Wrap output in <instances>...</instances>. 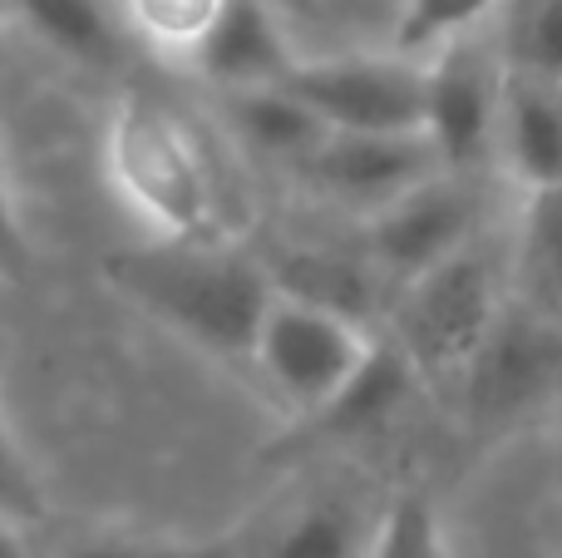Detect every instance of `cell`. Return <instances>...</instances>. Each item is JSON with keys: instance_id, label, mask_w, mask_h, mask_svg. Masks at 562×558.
Listing matches in <instances>:
<instances>
[{"instance_id": "cell-24", "label": "cell", "mask_w": 562, "mask_h": 558, "mask_svg": "<svg viewBox=\"0 0 562 558\" xmlns=\"http://www.w3.org/2000/svg\"><path fill=\"white\" fill-rule=\"evenodd\" d=\"M30 263V247H25V227L15 217V198H10V183H5V168H0V272L5 277H20Z\"/></svg>"}, {"instance_id": "cell-12", "label": "cell", "mask_w": 562, "mask_h": 558, "mask_svg": "<svg viewBox=\"0 0 562 558\" xmlns=\"http://www.w3.org/2000/svg\"><path fill=\"white\" fill-rule=\"evenodd\" d=\"M494 158L518 188L562 183V79L504 65L494 109Z\"/></svg>"}, {"instance_id": "cell-23", "label": "cell", "mask_w": 562, "mask_h": 558, "mask_svg": "<svg viewBox=\"0 0 562 558\" xmlns=\"http://www.w3.org/2000/svg\"><path fill=\"white\" fill-rule=\"evenodd\" d=\"M0 514L15 524H30L45 514V494H40V480L30 470L25 450L15 445L5 415H0Z\"/></svg>"}, {"instance_id": "cell-2", "label": "cell", "mask_w": 562, "mask_h": 558, "mask_svg": "<svg viewBox=\"0 0 562 558\" xmlns=\"http://www.w3.org/2000/svg\"><path fill=\"white\" fill-rule=\"evenodd\" d=\"M104 168L128 213L154 237H227L223 188L203 154V138L158 94L128 89L109 114Z\"/></svg>"}, {"instance_id": "cell-1", "label": "cell", "mask_w": 562, "mask_h": 558, "mask_svg": "<svg viewBox=\"0 0 562 558\" xmlns=\"http://www.w3.org/2000/svg\"><path fill=\"white\" fill-rule=\"evenodd\" d=\"M104 282L168 332L233 361H247L272 297L262 257L227 237H154L109 253Z\"/></svg>"}, {"instance_id": "cell-4", "label": "cell", "mask_w": 562, "mask_h": 558, "mask_svg": "<svg viewBox=\"0 0 562 558\" xmlns=\"http://www.w3.org/2000/svg\"><path fill=\"white\" fill-rule=\"evenodd\" d=\"M370 336L375 332H366V326L350 322V316L326 312V306L301 302V297H286L272 287L247 361L262 371L267 391L286 405L291 421H306V415L321 411V405L340 391V381L356 371Z\"/></svg>"}, {"instance_id": "cell-9", "label": "cell", "mask_w": 562, "mask_h": 558, "mask_svg": "<svg viewBox=\"0 0 562 558\" xmlns=\"http://www.w3.org/2000/svg\"><path fill=\"white\" fill-rule=\"evenodd\" d=\"M301 183L316 188L321 198L346 208H385L419 178L439 174V158L425 134H350V129H326L311 154L291 164Z\"/></svg>"}, {"instance_id": "cell-5", "label": "cell", "mask_w": 562, "mask_h": 558, "mask_svg": "<svg viewBox=\"0 0 562 558\" xmlns=\"http://www.w3.org/2000/svg\"><path fill=\"white\" fill-rule=\"evenodd\" d=\"M281 85L326 129L425 134V59L409 55H296Z\"/></svg>"}, {"instance_id": "cell-7", "label": "cell", "mask_w": 562, "mask_h": 558, "mask_svg": "<svg viewBox=\"0 0 562 558\" xmlns=\"http://www.w3.org/2000/svg\"><path fill=\"white\" fill-rule=\"evenodd\" d=\"M504 55L479 30L439 45L425 59V138L439 168L474 174L494 158V109Z\"/></svg>"}, {"instance_id": "cell-13", "label": "cell", "mask_w": 562, "mask_h": 558, "mask_svg": "<svg viewBox=\"0 0 562 558\" xmlns=\"http://www.w3.org/2000/svg\"><path fill=\"white\" fill-rule=\"evenodd\" d=\"M296 49L286 35V15H277L272 0H223L217 20L183 65L217 89H247L281 79Z\"/></svg>"}, {"instance_id": "cell-26", "label": "cell", "mask_w": 562, "mask_h": 558, "mask_svg": "<svg viewBox=\"0 0 562 558\" xmlns=\"http://www.w3.org/2000/svg\"><path fill=\"white\" fill-rule=\"evenodd\" d=\"M277 15H301V20H316L321 15V0H272Z\"/></svg>"}, {"instance_id": "cell-3", "label": "cell", "mask_w": 562, "mask_h": 558, "mask_svg": "<svg viewBox=\"0 0 562 558\" xmlns=\"http://www.w3.org/2000/svg\"><path fill=\"white\" fill-rule=\"evenodd\" d=\"M508 297V277L488 263L479 243L395 287L380 332L405 351L425 391H459L484 332Z\"/></svg>"}, {"instance_id": "cell-14", "label": "cell", "mask_w": 562, "mask_h": 558, "mask_svg": "<svg viewBox=\"0 0 562 558\" xmlns=\"http://www.w3.org/2000/svg\"><path fill=\"white\" fill-rule=\"evenodd\" d=\"M267 277H272L277 292L301 297V302H316L326 312H340L350 322L366 326L370 316L385 322L390 306V282L380 277V267L360 253H336V247H296V253H272L262 257Z\"/></svg>"}, {"instance_id": "cell-15", "label": "cell", "mask_w": 562, "mask_h": 558, "mask_svg": "<svg viewBox=\"0 0 562 558\" xmlns=\"http://www.w3.org/2000/svg\"><path fill=\"white\" fill-rule=\"evenodd\" d=\"M504 277L508 297L562 326V183L528 188Z\"/></svg>"}, {"instance_id": "cell-8", "label": "cell", "mask_w": 562, "mask_h": 558, "mask_svg": "<svg viewBox=\"0 0 562 558\" xmlns=\"http://www.w3.org/2000/svg\"><path fill=\"white\" fill-rule=\"evenodd\" d=\"M469 243H479V193L464 183V174L449 168L419 178L366 223V257L380 267L390 292Z\"/></svg>"}, {"instance_id": "cell-19", "label": "cell", "mask_w": 562, "mask_h": 558, "mask_svg": "<svg viewBox=\"0 0 562 558\" xmlns=\"http://www.w3.org/2000/svg\"><path fill=\"white\" fill-rule=\"evenodd\" d=\"M366 558H454L435 500L419 484H400L395 494H385Z\"/></svg>"}, {"instance_id": "cell-20", "label": "cell", "mask_w": 562, "mask_h": 558, "mask_svg": "<svg viewBox=\"0 0 562 558\" xmlns=\"http://www.w3.org/2000/svg\"><path fill=\"white\" fill-rule=\"evenodd\" d=\"M498 10V0H400L395 15V55L429 59L439 45L479 30Z\"/></svg>"}, {"instance_id": "cell-11", "label": "cell", "mask_w": 562, "mask_h": 558, "mask_svg": "<svg viewBox=\"0 0 562 558\" xmlns=\"http://www.w3.org/2000/svg\"><path fill=\"white\" fill-rule=\"evenodd\" d=\"M419 391H425V381H419L415 366L405 361V351H400L385 332H375L366 356L356 361V371L340 381V391L330 395L321 411H311L306 421H296V435L306 450H330V445H346V440H366V435L385 431Z\"/></svg>"}, {"instance_id": "cell-22", "label": "cell", "mask_w": 562, "mask_h": 558, "mask_svg": "<svg viewBox=\"0 0 562 558\" xmlns=\"http://www.w3.org/2000/svg\"><path fill=\"white\" fill-rule=\"evenodd\" d=\"M55 558H243L237 539H158V534H89Z\"/></svg>"}, {"instance_id": "cell-17", "label": "cell", "mask_w": 562, "mask_h": 558, "mask_svg": "<svg viewBox=\"0 0 562 558\" xmlns=\"http://www.w3.org/2000/svg\"><path fill=\"white\" fill-rule=\"evenodd\" d=\"M25 15L45 45L79 65H114L119 59V25L109 15V0H10Z\"/></svg>"}, {"instance_id": "cell-25", "label": "cell", "mask_w": 562, "mask_h": 558, "mask_svg": "<svg viewBox=\"0 0 562 558\" xmlns=\"http://www.w3.org/2000/svg\"><path fill=\"white\" fill-rule=\"evenodd\" d=\"M0 558H30V544H25V524L5 520V514H0Z\"/></svg>"}, {"instance_id": "cell-21", "label": "cell", "mask_w": 562, "mask_h": 558, "mask_svg": "<svg viewBox=\"0 0 562 558\" xmlns=\"http://www.w3.org/2000/svg\"><path fill=\"white\" fill-rule=\"evenodd\" d=\"M119 5L144 45H154L158 55L188 59L217 20L223 0H119Z\"/></svg>"}, {"instance_id": "cell-6", "label": "cell", "mask_w": 562, "mask_h": 558, "mask_svg": "<svg viewBox=\"0 0 562 558\" xmlns=\"http://www.w3.org/2000/svg\"><path fill=\"white\" fill-rule=\"evenodd\" d=\"M562 391V326L538 316L518 297H504L494 326L484 332L459 401L469 405L479 425H508L518 415L538 411Z\"/></svg>"}, {"instance_id": "cell-10", "label": "cell", "mask_w": 562, "mask_h": 558, "mask_svg": "<svg viewBox=\"0 0 562 558\" xmlns=\"http://www.w3.org/2000/svg\"><path fill=\"white\" fill-rule=\"evenodd\" d=\"M380 504H370L346 480L306 484L272 514V524L257 529V544H237V549L243 558H366Z\"/></svg>"}, {"instance_id": "cell-18", "label": "cell", "mask_w": 562, "mask_h": 558, "mask_svg": "<svg viewBox=\"0 0 562 558\" xmlns=\"http://www.w3.org/2000/svg\"><path fill=\"white\" fill-rule=\"evenodd\" d=\"M498 55L504 65L562 79V0H498Z\"/></svg>"}, {"instance_id": "cell-16", "label": "cell", "mask_w": 562, "mask_h": 558, "mask_svg": "<svg viewBox=\"0 0 562 558\" xmlns=\"http://www.w3.org/2000/svg\"><path fill=\"white\" fill-rule=\"evenodd\" d=\"M223 104H227V119L237 124V134L257 148V154L277 158V164H296L301 154L316 148V138L326 134L316 114L291 94L281 79L272 85H247V89H223Z\"/></svg>"}]
</instances>
